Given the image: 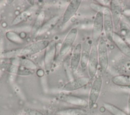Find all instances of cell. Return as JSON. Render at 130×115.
Wrapping results in <instances>:
<instances>
[{"label":"cell","instance_id":"10","mask_svg":"<svg viewBox=\"0 0 130 115\" xmlns=\"http://www.w3.org/2000/svg\"><path fill=\"white\" fill-rule=\"evenodd\" d=\"M81 4V1L80 0H73L69 3L63 14L62 18V22L63 23H66L68 22L76 14Z\"/></svg>","mask_w":130,"mask_h":115},{"label":"cell","instance_id":"7","mask_svg":"<svg viewBox=\"0 0 130 115\" xmlns=\"http://www.w3.org/2000/svg\"><path fill=\"white\" fill-rule=\"evenodd\" d=\"M77 33L78 30L76 28H73L69 31L60 46L59 51L60 56H64L68 53L76 39Z\"/></svg>","mask_w":130,"mask_h":115},{"label":"cell","instance_id":"21","mask_svg":"<svg viewBox=\"0 0 130 115\" xmlns=\"http://www.w3.org/2000/svg\"><path fill=\"white\" fill-rule=\"evenodd\" d=\"M25 112L27 115H45L42 112L35 109L27 108L25 109Z\"/></svg>","mask_w":130,"mask_h":115},{"label":"cell","instance_id":"25","mask_svg":"<svg viewBox=\"0 0 130 115\" xmlns=\"http://www.w3.org/2000/svg\"><path fill=\"white\" fill-rule=\"evenodd\" d=\"M18 115H27V114H18Z\"/></svg>","mask_w":130,"mask_h":115},{"label":"cell","instance_id":"16","mask_svg":"<svg viewBox=\"0 0 130 115\" xmlns=\"http://www.w3.org/2000/svg\"><path fill=\"white\" fill-rule=\"evenodd\" d=\"M57 115H87V111L81 108H68L56 112Z\"/></svg>","mask_w":130,"mask_h":115},{"label":"cell","instance_id":"15","mask_svg":"<svg viewBox=\"0 0 130 115\" xmlns=\"http://www.w3.org/2000/svg\"><path fill=\"white\" fill-rule=\"evenodd\" d=\"M62 99L66 102L76 106L86 107L88 105V101L84 98L73 95H63Z\"/></svg>","mask_w":130,"mask_h":115},{"label":"cell","instance_id":"11","mask_svg":"<svg viewBox=\"0 0 130 115\" xmlns=\"http://www.w3.org/2000/svg\"><path fill=\"white\" fill-rule=\"evenodd\" d=\"M56 53V43L51 42L46 48L44 57V64L46 69H50L53 64Z\"/></svg>","mask_w":130,"mask_h":115},{"label":"cell","instance_id":"14","mask_svg":"<svg viewBox=\"0 0 130 115\" xmlns=\"http://www.w3.org/2000/svg\"><path fill=\"white\" fill-rule=\"evenodd\" d=\"M91 45L88 41H85L81 48V56L80 60V65L82 68H85L87 66V63L90 53Z\"/></svg>","mask_w":130,"mask_h":115},{"label":"cell","instance_id":"17","mask_svg":"<svg viewBox=\"0 0 130 115\" xmlns=\"http://www.w3.org/2000/svg\"><path fill=\"white\" fill-rule=\"evenodd\" d=\"M112 82L117 86L130 87V75L124 74L116 75L112 79Z\"/></svg>","mask_w":130,"mask_h":115},{"label":"cell","instance_id":"2","mask_svg":"<svg viewBox=\"0 0 130 115\" xmlns=\"http://www.w3.org/2000/svg\"><path fill=\"white\" fill-rule=\"evenodd\" d=\"M103 85V79L101 76H96L91 86L89 97H88V107L89 109H92L96 104L101 91Z\"/></svg>","mask_w":130,"mask_h":115},{"label":"cell","instance_id":"19","mask_svg":"<svg viewBox=\"0 0 130 115\" xmlns=\"http://www.w3.org/2000/svg\"><path fill=\"white\" fill-rule=\"evenodd\" d=\"M103 105L104 108L112 115H128L122 109L112 104L104 103Z\"/></svg>","mask_w":130,"mask_h":115},{"label":"cell","instance_id":"4","mask_svg":"<svg viewBox=\"0 0 130 115\" xmlns=\"http://www.w3.org/2000/svg\"><path fill=\"white\" fill-rule=\"evenodd\" d=\"M103 25L104 30L107 39L112 42L113 36L114 33V26L110 9L104 7L103 10Z\"/></svg>","mask_w":130,"mask_h":115},{"label":"cell","instance_id":"18","mask_svg":"<svg viewBox=\"0 0 130 115\" xmlns=\"http://www.w3.org/2000/svg\"><path fill=\"white\" fill-rule=\"evenodd\" d=\"M59 20V17L56 16L49 20L45 24H44L41 27V28L38 30V34H41L44 33L51 29L54 26L57 24V22Z\"/></svg>","mask_w":130,"mask_h":115},{"label":"cell","instance_id":"23","mask_svg":"<svg viewBox=\"0 0 130 115\" xmlns=\"http://www.w3.org/2000/svg\"><path fill=\"white\" fill-rule=\"evenodd\" d=\"M2 75H3V72L2 70H0V79H1V78L2 76Z\"/></svg>","mask_w":130,"mask_h":115},{"label":"cell","instance_id":"9","mask_svg":"<svg viewBox=\"0 0 130 115\" xmlns=\"http://www.w3.org/2000/svg\"><path fill=\"white\" fill-rule=\"evenodd\" d=\"M110 10L112 15L114 26L118 27L122 16V3L119 0H114L110 1Z\"/></svg>","mask_w":130,"mask_h":115},{"label":"cell","instance_id":"13","mask_svg":"<svg viewBox=\"0 0 130 115\" xmlns=\"http://www.w3.org/2000/svg\"><path fill=\"white\" fill-rule=\"evenodd\" d=\"M112 42L126 57L130 58V47L123 39L115 32L113 36Z\"/></svg>","mask_w":130,"mask_h":115},{"label":"cell","instance_id":"1","mask_svg":"<svg viewBox=\"0 0 130 115\" xmlns=\"http://www.w3.org/2000/svg\"><path fill=\"white\" fill-rule=\"evenodd\" d=\"M49 43L50 42L46 40H40L30 43L23 48L15 51L14 55L28 56L35 54L46 49Z\"/></svg>","mask_w":130,"mask_h":115},{"label":"cell","instance_id":"12","mask_svg":"<svg viewBox=\"0 0 130 115\" xmlns=\"http://www.w3.org/2000/svg\"><path fill=\"white\" fill-rule=\"evenodd\" d=\"M82 45L80 43L77 44L74 48L70 60V67L72 71L77 70L79 64L80 63L81 56Z\"/></svg>","mask_w":130,"mask_h":115},{"label":"cell","instance_id":"20","mask_svg":"<svg viewBox=\"0 0 130 115\" xmlns=\"http://www.w3.org/2000/svg\"><path fill=\"white\" fill-rule=\"evenodd\" d=\"M28 15V14L27 12H23V13H21L19 16L16 17V18L13 20V21L12 22V24L15 25V24L19 23V22H20L22 20H23L25 18H27Z\"/></svg>","mask_w":130,"mask_h":115},{"label":"cell","instance_id":"5","mask_svg":"<svg viewBox=\"0 0 130 115\" xmlns=\"http://www.w3.org/2000/svg\"><path fill=\"white\" fill-rule=\"evenodd\" d=\"M103 29V11H100L96 12L93 20L92 32L93 44L98 45L99 40L101 38Z\"/></svg>","mask_w":130,"mask_h":115},{"label":"cell","instance_id":"22","mask_svg":"<svg viewBox=\"0 0 130 115\" xmlns=\"http://www.w3.org/2000/svg\"><path fill=\"white\" fill-rule=\"evenodd\" d=\"M127 110H128V115H130V92L128 94V99H127Z\"/></svg>","mask_w":130,"mask_h":115},{"label":"cell","instance_id":"8","mask_svg":"<svg viewBox=\"0 0 130 115\" xmlns=\"http://www.w3.org/2000/svg\"><path fill=\"white\" fill-rule=\"evenodd\" d=\"M90 78L82 76L73 79L67 82L62 88L64 91H73L81 89L86 86L89 82Z\"/></svg>","mask_w":130,"mask_h":115},{"label":"cell","instance_id":"6","mask_svg":"<svg viewBox=\"0 0 130 115\" xmlns=\"http://www.w3.org/2000/svg\"><path fill=\"white\" fill-rule=\"evenodd\" d=\"M99 64L97 45L93 44L92 46H91L90 53L87 66L90 79H92L95 76Z\"/></svg>","mask_w":130,"mask_h":115},{"label":"cell","instance_id":"24","mask_svg":"<svg viewBox=\"0 0 130 115\" xmlns=\"http://www.w3.org/2000/svg\"><path fill=\"white\" fill-rule=\"evenodd\" d=\"M2 15H1V14H0V24H1V22H2Z\"/></svg>","mask_w":130,"mask_h":115},{"label":"cell","instance_id":"3","mask_svg":"<svg viewBox=\"0 0 130 115\" xmlns=\"http://www.w3.org/2000/svg\"><path fill=\"white\" fill-rule=\"evenodd\" d=\"M98 55L99 64L103 71H106L108 66V54L106 40L101 37L98 45Z\"/></svg>","mask_w":130,"mask_h":115}]
</instances>
